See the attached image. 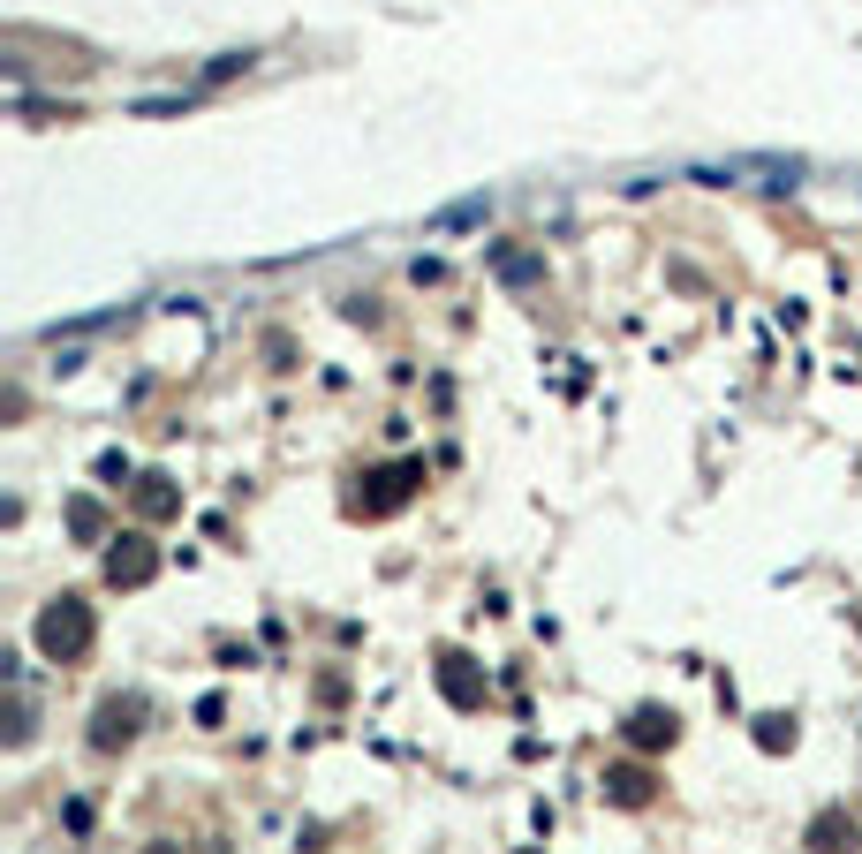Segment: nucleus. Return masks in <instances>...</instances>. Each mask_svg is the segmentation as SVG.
Wrapping results in <instances>:
<instances>
[{"instance_id": "nucleus-1", "label": "nucleus", "mask_w": 862, "mask_h": 854, "mask_svg": "<svg viewBox=\"0 0 862 854\" xmlns=\"http://www.w3.org/2000/svg\"><path fill=\"white\" fill-rule=\"evenodd\" d=\"M38 643H46L53 658H69V650H84V643H91V620H84V605H76V598H61V605H53L46 620H38Z\"/></svg>"}, {"instance_id": "nucleus-2", "label": "nucleus", "mask_w": 862, "mask_h": 854, "mask_svg": "<svg viewBox=\"0 0 862 854\" xmlns=\"http://www.w3.org/2000/svg\"><path fill=\"white\" fill-rule=\"evenodd\" d=\"M484 212H492V197H462V205L431 212V235H462V227H484Z\"/></svg>"}, {"instance_id": "nucleus-3", "label": "nucleus", "mask_w": 862, "mask_h": 854, "mask_svg": "<svg viewBox=\"0 0 862 854\" xmlns=\"http://www.w3.org/2000/svg\"><path fill=\"white\" fill-rule=\"evenodd\" d=\"M129 718H137V703H106V711H99V749L129 741Z\"/></svg>"}, {"instance_id": "nucleus-4", "label": "nucleus", "mask_w": 862, "mask_h": 854, "mask_svg": "<svg viewBox=\"0 0 862 854\" xmlns=\"http://www.w3.org/2000/svg\"><path fill=\"white\" fill-rule=\"evenodd\" d=\"M492 265H500V280H515V288H530V280L545 273V265H537V257H515V250H500V257H492Z\"/></svg>"}, {"instance_id": "nucleus-5", "label": "nucleus", "mask_w": 862, "mask_h": 854, "mask_svg": "<svg viewBox=\"0 0 862 854\" xmlns=\"http://www.w3.org/2000/svg\"><path fill=\"white\" fill-rule=\"evenodd\" d=\"M152 575V560H144V552H114V582H144Z\"/></svg>"}, {"instance_id": "nucleus-6", "label": "nucleus", "mask_w": 862, "mask_h": 854, "mask_svg": "<svg viewBox=\"0 0 862 854\" xmlns=\"http://www.w3.org/2000/svg\"><path fill=\"white\" fill-rule=\"evenodd\" d=\"M658 734H673V718H658V711H643V718H636V741H658Z\"/></svg>"}]
</instances>
